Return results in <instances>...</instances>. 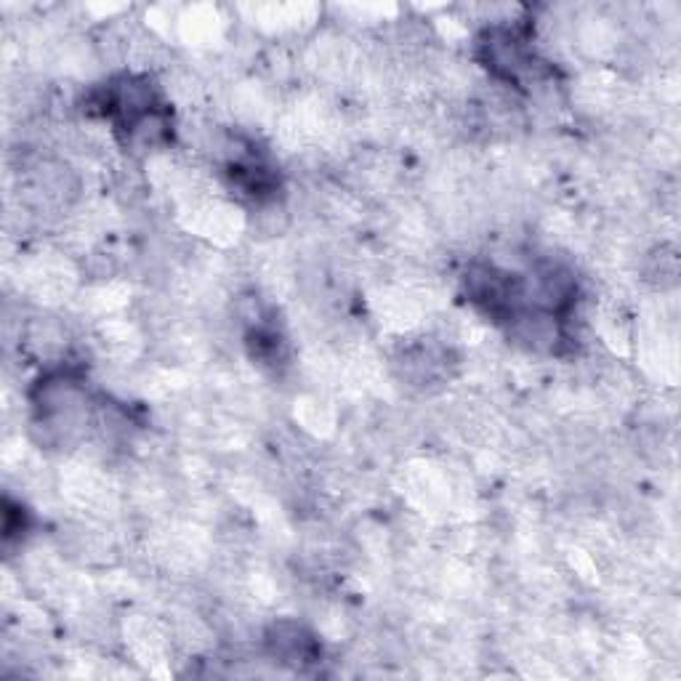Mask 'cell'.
Returning a JSON list of instances; mask_svg holds the SVG:
<instances>
[{"mask_svg":"<svg viewBox=\"0 0 681 681\" xmlns=\"http://www.w3.org/2000/svg\"><path fill=\"white\" fill-rule=\"evenodd\" d=\"M269 649L282 662H309L315 655V639L306 634L299 623H277L269 631Z\"/></svg>","mask_w":681,"mask_h":681,"instance_id":"cell-1","label":"cell"}]
</instances>
